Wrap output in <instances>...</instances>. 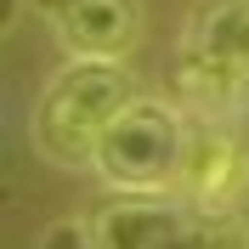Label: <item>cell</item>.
I'll list each match as a JSON object with an SVG mask.
<instances>
[{
    "mask_svg": "<svg viewBox=\"0 0 249 249\" xmlns=\"http://www.w3.org/2000/svg\"><path fill=\"white\" fill-rule=\"evenodd\" d=\"M187 57L249 74V0H198L187 23Z\"/></svg>",
    "mask_w": 249,
    "mask_h": 249,
    "instance_id": "obj_6",
    "label": "cell"
},
{
    "mask_svg": "<svg viewBox=\"0 0 249 249\" xmlns=\"http://www.w3.org/2000/svg\"><path fill=\"white\" fill-rule=\"evenodd\" d=\"M176 187H181L187 210H198V215H238L249 193V147L221 119H204L187 142V164Z\"/></svg>",
    "mask_w": 249,
    "mask_h": 249,
    "instance_id": "obj_3",
    "label": "cell"
},
{
    "mask_svg": "<svg viewBox=\"0 0 249 249\" xmlns=\"http://www.w3.org/2000/svg\"><path fill=\"white\" fill-rule=\"evenodd\" d=\"M187 249H249V227L238 215H204V221H193Z\"/></svg>",
    "mask_w": 249,
    "mask_h": 249,
    "instance_id": "obj_7",
    "label": "cell"
},
{
    "mask_svg": "<svg viewBox=\"0 0 249 249\" xmlns=\"http://www.w3.org/2000/svg\"><path fill=\"white\" fill-rule=\"evenodd\" d=\"M40 249H96V232H91V221H57Z\"/></svg>",
    "mask_w": 249,
    "mask_h": 249,
    "instance_id": "obj_8",
    "label": "cell"
},
{
    "mask_svg": "<svg viewBox=\"0 0 249 249\" xmlns=\"http://www.w3.org/2000/svg\"><path fill=\"white\" fill-rule=\"evenodd\" d=\"M51 34L68 57L85 62H124L142 40V6L136 0H57Z\"/></svg>",
    "mask_w": 249,
    "mask_h": 249,
    "instance_id": "obj_4",
    "label": "cell"
},
{
    "mask_svg": "<svg viewBox=\"0 0 249 249\" xmlns=\"http://www.w3.org/2000/svg\"><path fill=\"white\" fill-rule=\"evenodd\" d=\"M96 249H187L193 215L159 193H124L91 215Z\"/></svg>",
    "mask_w": 249,
    "mask_h": 249,
    "instance_id": "obj_5",
    "label": "cell"
},
{
    "mask_svg": "<svg viewBox=\"0 0 249 249\" xmlns=\"http://www.w3.org/2000/svg\"><path fill=\"white\" fill-rule=\"evenodd\" d=\"M136 102V79L124 62H85L68 57V68L51 74V85L40 91L29 113V136L34 153L51 159L57 170H85L96 159V142Z\"/></svg>",
    "mask_w": 249,
    "mask_h": 249,
    "instance_id": "obj_1",
    "label": "cell"
},
{
    "mask_svg": "<svg viewBox=\"0 0 249 249\" xmlns=\"http://www.w3.org/2000/svg\"><path fill=\"white\" fill-rule=\"evenodd\" d=\"M187 142H193V130H187L181 108L136 96V102L102 130L91 170L108 187H119V193H164V187L181 181Z\"/></svg>",
    "mask_w": 249,
    "mask_h": 249,
    "instance_id": "obj_2",
    "label": "cell"
}]
</instances>
